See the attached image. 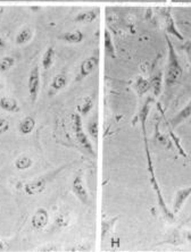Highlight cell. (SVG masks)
Listing matches in <instances>:
<instances>
[{
    "label": "cell",
    "instance_id": "cell-22",
    "mask_svg": "<svg viewBox=\"0 0 191 252\" xmlns=\"http://www.w3.org/2000/svg\"><path fill=\"white\" fill-rule=\"evenodd\" d=\"M166 30L170 34H173L174 36H177L179 40H183V36L180 34V32L177 29H175L174 21H173V18H172L170 12H168V14L166 15Z\"/></svg>",
    "mask_w": 191,
    "mask_h": 252
},
{
    "label": "cell",
    "instance_id": "cell-26",
    "mask_svg": "<svg viewBox=\"0 0 191 252\" xmlns=\"http://www.w3.org/2000/svg\"><path fill=\"white\" fill-rule=\"evenodd\" d=\"M160 77L159 76H155L153 77L152 82H151V88H153V94L155 95H158L160 94Z\"/></svg>",
    "mask_w": 191,
    "mask_h": 252
},
{
    "label": "cell",
    "instance_id": "cell-18",
    "mask_svg": "<svg viewBox=\"0 0 191 252\" xmlns=\"http://www.w3.org/2000/svg\"><path fill=\"white\" fill-rule=\"evenodd\" d=\"M99 125H98V120H97V116L91 117V120L88 122V125H87V128H88V133L89 135L91 136L93 140L98 139V135H99Z\"/></svg>",
    "mask_w": 191,
    "mask_h": 252
},
{
    "label": "cell",
    "instance_id": "cell-28",
    "mask_svg": "<svg viewBox=\"0 0 191 252\" xmlns=\"http://www.w3.org/2000/svg\"><path fill=\"white\" fill-rule=\"evenodd\" d=\"M171 136H172V139L174 140V142L177 143V146H178V148H179V151H180V153H181V155L183 156V157H185V158L188 157V155H187V154L185 153V151H183V149L181 148V146H180V144H179V140L177 139V136H175L172 132H171Z\"/></svg>",
    "mask_w": 191,
    "mask_h": 252
},
{
    "label": "cell",
    "instance_id": "cell-16",
    "mask_svg": "<svg viewBox=\"0 0 191 252\" xmlns=\"http://www.w3.org/2000/svg\"><path fill=\"white\" fill-rule=\"evenodd\" d=\"M97 16H98V12L95 9H90L77 14V16L74 21L77 22V23H92L97 18Z\"/></svg>",
    "mask_w": 191,
    "mask_h": 252
},
{
    "label": "cell",
    "instance_id": "cell-6",
    "mask_svg": "<svg viewBox=\"0 0 191 252\" xmlns=\"http://www.w3.org/2000/svg\"><path fill=\"white\" fill-rule=\"evenodd\" d=\"M98 64H99V57L96 56V55H93V56L84 59V61L81 63L80 75H78L77 80L81 81V80L85 79L87 76H89L90 74H91L93 70L96 69Z\"/></svg>",
    "mask_w": 191,
    "mask_h": 252
},
{
    "label": "cell",
    "instance_id": "cell-19",
    "mask_svg": "<svg viewBox=\"0 0 191 252\" xmlns=\"http://www.w3.org/2000/svg\"><path fill=\"white\" fill-rule=\"evenodd\" d=\"M32 35H33V32L32 30L30 28H24L22 29L20 32H18V34L16 35V43L20 44H25L26 42H29L30 40L32 39Z\"/></svg>",
    "mask_w": 191,
    "mask_h": 252
},
{
    "label": "cell",
    "instance_id": "cell-33",
    "mask_svg": "<svg viewBox=\"0 0 191 252\" xmlns=\"http://www.w3.org/2000/svg\"><path fill=\"white\" fill-rule=\"evenodd\" d=\"M3 12H5V8H3V7L0 6V15H2V14H3Z\"/></svg>",
    "mask_w": 191,
    "mask_h": 252
},
{
    "label": "cell",
    "instance_id": "cell-17",
    "mask_svg": "<svg viewBox=\"0 0 191 252\" xmlns=\"http://www.w3.org/2000/svg\"><path fill=\"white\" fill-rule=\"evenodd\" d=\"M93 107V101L92 99L90 97H85L83 99L80 100V102L77 103V113L81 115V116H85V115H88L90 113V110L92 109Z\"/></svg>",
    "mask_w": 191,
    "mask_h": 252
},
{
    "label": "cell",
    "instance_id": "cell-3",
    "mask_svg": "<svg viewBox=\"0 0 191 252\" xmlns=\"http://www.w3.org/2000/svg\"><path fill=\"white\" fill-rule=\"evenodd\" d=\"M72 125H73V131H74V134H76V139L77 141V143L80 144V146L83 148L88 154L91 155L92 157H96L95 149H93L92 143L90 142L87 133L84 132L83 124H82V120H81V115L78 113L72 115Z\"/></svg>",
    "mask_w": 191,
    "mask_h": 252
},
{
    "label": "cell",
    "instance_id": "cell-7",
    "mask_svg": "<svg viewBox=\"0 0 191 252\" xmlns=\"http://www.w3.org/2000/svg\"><path fill=\"white\" fill-rule=\"evenodd\" d=\"M48 223H49V215H48V211L44 208H39L32 217V227L35 228L36 231H41V229L46 227Z\"/></svg>",
    "mask_w": 191,
    "mask_h": 252
},
{
    "label": "cell",
    "instance_id": "cell-32",
    "mask_svg": "<svg viewBox=\"0 0 191 252\" xmlns=\"http://www.w3.org/2000/svg\"><path fill=\"white\" fill-rule=\"evenodd\" d=\"M6 46V42H5V40H3L1 36H0V49H2L3 47Z\"/></svg>",
    "mask_w": 191,
    "mask_h": 252
},
{
    "label": "cell",
    "instance_id": "cell-11",
    "mask_svg": "<svg viewBox=\"0 0 191 252\" xmlns=\"http://www.w3.org/2000/svg\"><path fill=\"white\" fill-rule=\"evenodd\" d=\"M0 108L8 113L20 112V105H18V102L14 98L10 97H2L0 99Z\"/></svg>",
    "mask_w": 191,
    "mask_h": 252
},
{
    "label": "cell",
    "instance_id": "cell-31",
    "mask_svg": "<svg viewBox=\"0 0 191 252\" xmlns=\"http://www.w3.org/2000/svg\"><path fill=\"white\" fill-rule=\"evenodd\" d=\"M6 248H7V244L5 242H2V241H0V251L5 250Z\"/></svg>",
    "mask_w": 191,
    "mask_h": 252
},
{
    "label": "cell",
    "instance_id": "cell-13",
    "mask_svg": "<svg viewBox=\"0 0 191 252\" xmlns=\"http://www.w3.org/2000/svg\"><path fill=\"white\" fill-rule=\"evenodd\" d=\"M104 47H105V54L106 56H108L112 59L116 58V53H115V47L113 43V40H112V35L111 33L107 31H105V36H104Z\"/></svg>",
    "mask_w": 191,
    "mask_h": 252
},
{
    "label": "cell",
    "instance_id": "cell-23",
    "mask_svg": "<svg viewBox=\"0 0 191 252\" xmlns=\"http://www.w3.org/2000/svg\"><path fill=\"white\" fill-rule=\"evenodd\" d=\"M15 65V59L14 57L10 56H6L0 58V72H6L13 67Z\"/></svg>",
    "mask_w": 191,
    "mask_h": 252
},
{
    "label": "cell",
    "instance_id": "cell-2",
    "mask_svg": "<svg viewBox=\"0 0 191 252\" xmlns=\"http://www.w3.org/2000/svg\"><path fill=\"white\" fill-rule=\"evenodd\" d=\"M166 42L168 47V62H167V70H166V76H165V82L166 85L171 87L173 85L182 75V67L180 65L179 59L175 53L173 44H172L171 40L166 36Z\"/></svg>",
    "mask_w": 191,
    "mask_h": 252
},
{
    "label": "cell",
    "instance_id": "cell-4",
    "mask_svg": "<svg viewBox=\"0 0 191 252\" xmlns=\"http://www.w3.org/2000/svg\"><path fill=\"white\" fill-rule=\"evenodd\" d=\"M72 191L74 192V194H76V198L80 200L83 205H89L90 198L88 193V189L84 184L83 177H82V175H80V174L74 177Z\"/></svg>",
    "mask_w": 191,
    "mask_h": 252
},
{
    "label": "cell",
    "instance_id": "cell-8",
    "mask_svg": "<svg viewBox=\"0 0 191 252\" xmlns=\"http://www.w3.org/2000/svg\"><path fill=\"white\" fill-rule=\"evenodd\" d=\"M46 181L43 179L35 180L32 182H28L24 184V192L28 195H37L42 193V192L46 190Z\"/></svg>",
    "mask_w": 191,
    "mask_h": 252
},
{
    "label": "cell",
    "instance_id": "cell-21",
    "mask_svg": "<svg viewBox=\"0 0 191 252\" xmlns=\"http://www.w3.org/2000/svg\"><path fill=\"white\" fill-rule=\"evenodd\" d=\"M54 57H55V50L52 47H49L44 53L42 57V67L43 69H49L52 64H54Z\"/></svg>",
    "mask_w": 191,
    "mask_h": 252
},
{
    "label": "cell",
    "instance_id": "cell-10",
    "mask_svg": "<svg viewBox=\"0 0 191 252\" xmlns=\"http://www.w3.org/2000/svg\"><path fill=\"white\" fill-rule=\"evenodd\" d=\"M67 82H69V79H67L65 74H57V75L52 79V82L50 85L51 94H57L58 91L63 90V89L67 85Z\"/></svg>",
    "mask_w": 191,
    "mask_h": 252
},
{
    "label": "cell",
    "instance_id": "cell-27",
    "mask_svg": "<svg viewBox=\"0 0 191 252\" xmlns=\"http://www.w3.org/2000/svg\"><path fill=\"white\" fill-rule=\"evenodd\" d=\"M9 129V122L5 118H0V135L5 134Z\"/></svg>",
    "mask_w": 191,
    "mask_h": 252
},
{
    "label": "cell",
    "instance_id": "cell-24",
    "mask_svg": "<svg viewBox=\"0 0 191 252\" xmlns=\"http://www.w3.org/2000/svg\"><path fill=\"white\" fill-rule=\"evenodd\" d=\"M136 89H137L138 94L142 95L144 94H146V92H147L149 89H151V83H149L147 80L142 79V77H139V79L137 80Z\"/></svg>",
    "mask_w": 191,
    "mask_h": 252
},
{
    "label": "cell",
    "instance_id": "cell-14",
    "mask_svg": "<svg viewBox=\"0 0 191 252\" xmlns=\"http://www.w3.org/2000/svg\"><path fill=\"white\" fill-rule=\"evenodd\" d=\"M190 116H191V100L189 101L188 105H187L185 108H183L181 112H180L177 116L171 121V124L173 127H177L179 124H181L182 122H185L187 118H189Z\"/></svg>",
    "mask_w": 191,
    "mask_h": 252
},
{
    "label": "cell",
    "instance_id": "cell-9",
    "mask_svg": "<svg viewBox=\"0 0 191 252\" xmlns=\"http://www.w3.org/2000/svg\"><path fill=\"white\" fill-rule=\"evenodd\" d=\"M191 195V187L190 188H186L182 189L177 192V195H175V200H174V206H173V213L177 214L180 209L182 208V206L185 205L186 200L189 198Z\"/></svg>",
    "mask_w": 191,
    "mask_h": 252
},
{
    "label": "cell",
    "instance_id": "cell-25",
    "mask_svg": "<svg viewBox=\"0 0 191 252\" xmlns=\"http://www.w3.org/2000/svg\"><path fill=\"white\" fill-rule=\"evenodd\" d=\"M117 220L118 218L115 217V218H112V220H110L103 221V224H102V236L103 238L108 235V233H110L112 231V228L114 227V225L116 221H117Z\"/></svg>",
    "mask_w": 191,
    "mask_h": 252
},
{
    "label": "cell",
    "instance_id": "cell-30",
    "mask_svg": "<svg viewBox=\"0 0 191 252\" xmlns=\"http://www.w3.org/2000/svg\"><path fill=\"white\" fill-rule=\"evenodd\" d=\"M38 251H58V249H56V248L50 246V248H40Z\"/></svg>",
    "mask_w": 191,
    "mask_h": 252
},
{
    "label": "cell",
    "instance_id": "cell-5",
    "mask_svg": "<svg viewBox=\"0 0 191 252\" xmlns=\"http://www.w3.org/2000/svg\"><path fill=\"white\" fill-rule=\"evenodd\" d=\"M29 94L31 100L33 102H36L37 98H38L39 90H40V68L39 66H35L30 72L29 76Z\"/></svg>",
    "mask_w": 191,
    "mask_h": 252
},
{
    "label": "cell",
    "instance_id": "cell-20",
    "mask_svg": "<svg viewBox=\"0 0 191 252\" xmlns=\"http://www.w3.org/2000/svg\"><path fill=\"white\" fill-rule=\"evenodd\" d=\"M33 160L29 156H21L15 160V167L18 170H25L32 167Z\"/></svg>",
    "mask_w": 191,
    "mask_h": 252
},
{
    "label": "cell",
    "instance_id": "cell-1",
    "mask_svg": "<svg viewBox=\"0 0 191 252\" xmlns=\"http://www.w3.org/2000/svg\"><path fill=\"white\" fill-rule=\"evenodd\" d=\"M142 134H144V141H145V150H146V157H147V165H148V172H149V179H151V183L153 185V191L157 195V200H158V205L160 208H162L163 213L165 214V216L170 218V220H173V215L170 210L167 209L166 203L164 201L162 190H160L159 184L157 183L155 172H153V159L151 156V151H149V146H148V139H147V131H142Z\"/></svg>",
    "mask_w": 191,
    "mask_h": 252
},
{
    "label": "cell",
    "instance_id": "cell-15",
    "mask_svg": "<svg viewBox=\"0 0 191 252\" xmlns=\"http://www.w3.org/2000/svg\"><path fill=\"white\" fill-rule=\"evenodd\" d=\"M36 127V121L35 118L31 116L25 117L23 121L21 122L20 125H18V129L23 135H28L30 133H32L33 129Z\"/></svg>",
    "mask_w": 191,
    "mask_h": 252
},
{
    "label": "cell",
    "instance_id": "cell-29",
    "mask_svg": "<svg viewBox=\"0 0 191 252\" xmlns=\"http://www.w3.org/2000/svg\"><path fill=\"white\" fill-rule=\"evenodd\" d=\"M111 246H112V248H118L119 247V239L116 238V236H113L111 240Z\"/></svg>",
    "mask_w": 191,
    "mask_h": 252
},
{
    "label": "cell",
    "instance_id": "cell-34",
    "mask_svg": "<svg viewBox=\"0 0 191 252\" xmlns=\"http://www.w3.org/2000/svg\"><path fill=\"white\" fill-rule=\"evenodd\" d=\"M188 53H189V57H190V59H191V48L188 50Z\"/></svg>",
    "mask_w": 191,
    "mask_h": 252
},
{
    "label": "cell",
    "instance_id": "cell-12",
    "mask_svg": "<svg viewBox=\"0 0 191 252\" xmlns=\"http://www.w3.org/2000/svg\"><path fill=\"white\" fill-rule=\"evenodd\" d=\"M59 39L63 40V41H65V42H69V43H80L83 41L84 35H83V33L80 31V30H76V31L65 33V34L59 36Z\"/></svg>",
    "mask_w": 191,
    "mask_h": 252
}]
</instances>
